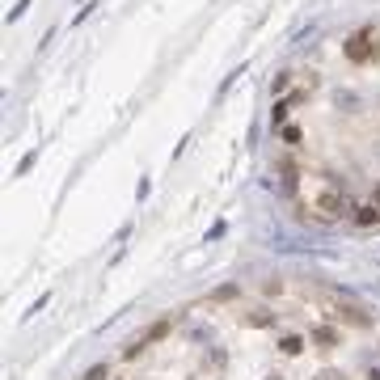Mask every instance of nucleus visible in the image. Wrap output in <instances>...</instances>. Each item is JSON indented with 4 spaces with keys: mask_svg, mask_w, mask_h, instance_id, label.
<instances>
[{
    "mask_svg": "<svg viewBox=\"0 0 380 380\" xmlns=\"http://www.w3.org/2000/svg\"><path fill=\"white\" fill-rule=\"evenodd\" d=\"M342 51H346V60H351V64H368V60H372V47H368V34H355V38H351V42H346Z\"/></svg>",
    "mask_w": 380,
    "mask_h": 380,
    "instance_id": "nucleus-1",
    "label": "nucleus"
},
{
    "mask_svg": "<svg viewBox=\"0 0 380 380\" xmlns=\"http://www.w3.org/2000/svg\"><path fill=\"white\" fill-rule=\"evenodd\" d=\"M288 110H292V106H288V101H279V106H275V110H270V123H275V127H279V123H283V118H288Z\"/></svg>",
    "mask_w": 380,
    "mask_h": 380,
    "instance_id": "nucleus-2",
    "label": "nucleus"
},
{
    "mask_svg": "<svg viewBox=\"0 0 380 380\" xmlns=\"http://www.w3.org/2000/svg\"><path fill=\"white\" fill-rule=\"evenodd\" d=\"M283 140H288V144H292V148H296V144H300V140H304V136H300V127H283Z\"/></svg>",
    "mask_w": 380,
    "mask_h": 380,
    "instance_id": "nucleus-3",
    "label": "nucleus"
}]
</instances>
